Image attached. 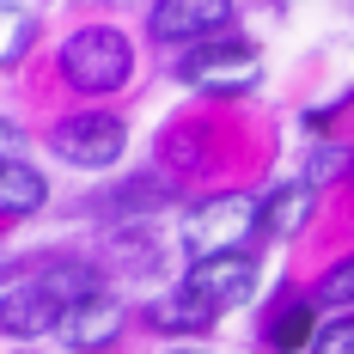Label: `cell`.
<instances>
[{
	"mask_svg": "<svg viewBox=\"0 0 354 354\" xmlns=\"http://www.w3.org/2000/svg\"><path fill=\"white\" fill-rule=\"evenodd\" d=\"M92 293H104L98 269L86 257H62V263H43L37 275H12L6 281L0 324H6V336H43V330H62V318Z\"/></svg>",
	"mask_w": 354,
	"mask_h": 354,
	"instance_id": "1",
	"label": "cell"
},
{
	"mask_svg": "<svg viewBox=\"0 0 354 354\" xmlns=\"http://www.w3.org/2000/svg\"><path fill=\"white\" fill-rule=\"evenodd\" d=\"M62 73L80 92H116L135 73V49H129V37L110 31V25H86V31H73L62 43Z\"/></svg>",
	"mask_w": 354,
	"mask_h": 354,
	"instance_id": "2",
	"label": "cell"
},
{
	"mask_svg": "<svg viewBox=\"0 0 354 354\" xmlns=\"http://www.w3.org/2000/svg\"><path fill=\"white\" fill-rule=\"evenodd\" d=\"M257 226H263V208L250 196H208L202 208L183 214V245L196 250V263L202 257H239Z\"/></svg>",
	"mask_w": 354,
	"mask_h": 354,
	"instance_id": "3",
	"label": "cell"
},
{
	"mask_svg": "<svg viewBox=\"0 0 354 354\" xmlns=\"http://www.w3.org/2000/svg\"><path fill=\"white\" fill-rule=\"evenodd\" d=\"M257 73H263V55L250 43H232V37L183 49V62H177V80L196 86V92H250Z\"/></svg>",
	"mask_w": 354,
	"mask_h": 354,
	"instance_id": "4",
	"label": "cell"
},
{
	"mask_svg": "<svg viewBox=\"0 0 354 354\" xmlns=\"http://www.w3.org/2000/svg\"><path fill=\"white\" fill-rule=\"evenodd\" d=\"M122 122L110 116V110H80V116H68V122H55V135H49V147H55V159H68V165H80V171H104V165H116L122 159Z\"/></svg>",
	"mask_w": 354,
	"mask_h": 354,
	"instance_id": "5",
	"label": "cell"
},
{
	"mask_svg": "<svg viewBox=\"0 0 354 354\" xmlns=\"http://www.w3.org/2000/svg\"><path fill=\"white\" fill-rule=\"evenodd\" d=\"M226 25H232V6L226 0H159L147 12V31L159 37V43H183V49L220 43Z\"/></svg>",
	"mask_w": 354,
	"mask_h": 354,
	"instance_id": "6",
	"label": "cell"
},
{
	"mask_svg": "<svg viewBox=\"0 0 354 354\" xmlns=\"http://www.w3.org/2000/svg\"><path fill=\"white\" fill-rule=\"evenodd\" d=\"M250 287H257V263L245 250L239 257H202L183 269V299H196L202 312H220V306H245Z\"/></svg>",
	"mask_w": 354,
	"mask_h": 354,
	"instance_id": "7",
	"label": "cell"
},
{
	"mask_svg": "<svg viewBox=\"0 0 354 354\" xmlns=\"http://www.w3.org/2000/svg\"><path fill=\"white\" fill-rule=\"evenodd\" d=\"M122 324H129V306L116 299V293H92V299H80L68 318H62V342L80 354H92V348H110L116 336H122Z\"/></svg>",
	"mask_w": 354,
	"mask_h": 354,
	"instance_id": "8",
	"label": "cell"
},
{
	"mask_svg": "<svg viewBox=\"0 0 354 354\" xmlns=\"http://www.w3.org/2000/svg\"><path fill=\"white\" fill-rule=\"evenodd\" d=\"M43 202H49L43 171H37V165H25V159H6V165H0V208L19 220V214H37Z\"/></svg>",
	"mask_w": 354,
	"mask_h": 354,
	"instance_id": "9",
	"label": "cell"
},
{
	"mask_svg": "<svg viewBox=\"0 0 354 354\" xmlns=\"http://www.w3.org/2000/svg\"><path fill=\"white\" fill-rule=\"evenodd\" d=\"M306 220H312V183H281V189L263 202V226L281 232V239H287V232H299Z\"/></svg>",
	"mask_w": 354,
	"mask_h": 354,
	"instance_id": "10",
	"label": "cell"
},
{
	"mask_svg": "<svg viewBox=\"0 0 354 354\" xmlns=\"http://www.w3.org/2000/svg\"><path fill=\"white\" fill-rule=\"evenodd\" d=\"M147 324H159V330H208L214 312H202L196 299H183V293H177V299H159V306L147 312Z\"/></svg>",
	"mask_w": 354,
	"mask_h": 354,
	"instance_id": "11",
	"label": "cell"
},
{
	"mask_svg": "<svg viewBox=\"0 0 354 354\" xmlns=\"http://www.w3.org/2000/svg\"><path fill=\"white\" fill-rule=\"evenodd\" d=\"M306 177H312V183L354 177V153H348V147H312V159H306Z\"/></svg>",
	"mask_w": 354,
	"mask_h": 354,
	"instance_id": "12",
	"label": "cell"
},
{
	"mask_svg": "<svg viewBox=\"0 0 354 354\" xmlns=\"http://www.w3.org/2000/svg\"><path fill=\"white\" fill-rule=\"evenodd\" d=\"M275 348H299V342H318V330H312V306H287L281 318H275Z\"/></svg>",
	"mask_w": 354,
	"mask_h": 354,
	"instance_id": "13",
	"label": "cell"
},
{
	"mask_svg": "<svg viewBox=\"0 0 354 354\" xmlns=\"http://www.w3.org/2000/svg\"><path fill=\"white\" fill-rule=\"evenodd\" d=\"M318 306H354V257H342L318 281Z\"/></svg>",
	"mask_w": 354,
	"mask_h": 354,
	"instance_id": "14",
	"label": "cell"
},
{
	"mask_svg": "<svg viewBox=\"0 0 354 354\" xmlns=\"http://www.w3.org/2000/svg\"><path fill=\"white\" fill-rule=\"evenodd\" d=\"M312 354H354V318H330V324L318 330Z\"/></svg>",
	"mask_w": 354,
	"mask_h": 354,
	"instance_id": "15",
	"label": "cell"
},
{
	"mask_svg": "<svg viewBox=\"0 0 354 354\" xmlns=\"http://www.w3.org/2000/svg\"><path fill=\"white\" fill-rule=\"evenodd\" d=\"M153 196H165V183H159V177H141V183H122L110 202H135V208H141V202H153Z\"/></svg>",
	"mask_w": 354,
	"mask_h": 354,
	"instance_id": "16",
	"label": "cell"
}]
</instances>
